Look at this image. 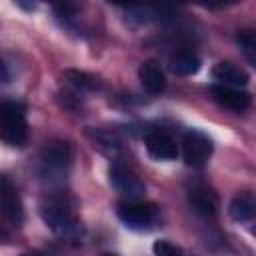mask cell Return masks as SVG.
Returning a JSON list of instances; mask_svg holds the SVG:
<instances>
[{
    "mask_svg": "<svg viewBox=\"0 0 256 256\" xmlns=\"http://www.w3.org/2000/svg\"><path fill=\"white\" fill-rule=\"evenodd\" d=\"M40 216L44 224L62 240L80 242L84 238V226L66 196H60V194L46 196L40 202Z\"/></svg>",
    "mask_w": 256,
    "mask_h": 256,
    "instance_id": "1",
    "label": "cell"
},
{
    "mask_svg": "<svg viewBox=\"0 0 256 256\" xmlns=\"http://www.w3.org/2000/svg\"><path fill=\"white\" fill-rule=\"evenodd\" d=\"M72 160H74V152L70 142L52 140L40 152L38 174L46 182H62L72 168Z\"/></svg>",
    "mask_w": 256,
    "mask_h": 256,
    "instance_id": "2",
    "label": "cell"
},
{
    "mask_svg": "<svg viewBox=\"0 0 256 256\" xmlns=\"http://www.w3.org/2000/svg\"><path fill=\"white\" fill-rule=\"evenodd\" d=\"M0 136L8 146L20 148L28 142L26 106L20 100H4L0 108Z\"/></svg>",
    "mask_w": 256,
    "mask_h": 256,
    "instance_id": "3",
    "label": "cell"
},
{
    "mask_svg": "<svg viewBox=\"0 0 256 256\" xmlns=\"http://www.w3.org/2000/svg\"><path fill=\"white\" fill-rule=\"evenodd\" d=\"M116 214L132 230H150L158 222V206L146 200H124L118 204Z\"/></svg>",
    "mask_w": 256,
    "mask_h": 256,
    "instance_id": "4",
    "label": "cell"
},
{
    "mask_svg": "<svg viewBox=\"0 0 256 256\" xmlns=\"http://www.w3.org/2000/svg\"><path fill=\"white\" fill-rule=\"evenodd\" d=\"M182 156L190 168H204L212 156V140L200 130H186L182 136Z\"/></svg>",
    "mask_w": 256,
    "mask_h": 256,
    "instance_id": "5",
    "label": "cell"
},
{
    "mask_svg": "<svg viewBox=\"0 0 256 256\" xmlns=\"http://www.w3.org/2000/svg\"><path fill=\"white\" fill-rule=\"evenodd\" d=\"M146 144V152L150 158L158 160V162H168V160H176L178 156V144L176 140L162 128H152L146 132L144 138Z\"/></svg>",
    "mask_w": 256,
    "mask_h": 256,
    "instance_id": "6",
    "label": "cell"
},
{
    "mask_svg": "<svg viewBox=\"0 0 256 256\" xmlns=\"http://www.w3.org/2000/svg\"><path fill=\"white\" fill-rule=\"evenodd\" d=\"M110 184L116 192L126 196V200H142L144 190H146L144 182L122 164H114L110 168Z\"/></svg>",
    "mask_w": 256,
    "mask_h": 256,
    "instance_id": "7",
    "label": "cell"
},
{
    "mask_svg": "<svg viewBox=\"0 0 256 256\" xmlns=\"http://www.w3.org/2000/svg\"><path fill=\"white\" fill-rule=\"evenodd\" d=\"M188 204L198 216H204V218H214L220 210V200L216 192L202 182L192 184V188L188 190Z\"/></svg>",
    "mask_w": 256,
    "mask_h": 256,
    "instance_id": "8",
    "label": "cell"
},
{
    "mask_svg": "<svg viewBox=\"0 0 256 256\" xmlns=\"http://www.w3.org/2000/svg\"><path fill=\"white\" fill-rule=\"evenodd\" d=\"M0 206H2V214L4 218L14 224L20 226L24 220V206H22V198L16 190V186L10 182L8 176H2L0 180Z\"/></svg>",
    "mask_w": 256,
    "mask_h": 256,
    "instance_id": "9",
    "label": "cell"
},
{
    "mask_svg": "<svg viewBox=\"0 0 256 256\" xmlns=\"http://www.w3.org/2000/svg\"><path fill=\"white\" fill-rule=\"evenodd\" d=\"M212 98L218 106L232 110V112H244L246 108H250L252 98L246 90L242 88H234V86H224V84H214L210 88Z\"/></svg>",
    "mask_w": 256,
    "mask_h": 256,
    "instance_id": "10",
    "label": "cell"
},
{
    "mask_svg": "<svg viewBox=\"0 0 256 256\" xmlns=\"http://www.w3.org/2000/svg\"><path fill=\"white\" fill-rule=\"evenodd\" d=\"M138 80L148 94H162L166 88V76L158 62L146 60L138 68Z\"/></svg>",
    "mask_w": 256,
    "mask_h": 256,
    "instance_id": "11",
    "label": "cell"
},
{
    "mask_svg": "<svg viewBox=\"0 0 256 256\" xmlns=\"http://www.w3.org/2000/svg\"><path fill=\"white\" fill-rule=\"evenodd\" d=\"M228 214L236 222H248L256 218V192L252 190L238 192L228 204Z\"/></svg>",
    "mask_w": 256,
    "mask_h": 256,
    "instance_id": "12",
    "label": "cell"
},
{
    "mask_svg": "<svg viewBox=\"0 0 256 256\" xmlns=\"http://www.w3.org/2000/svg\"><path fill=\"white\" fill-rule=\"evenodd\" d=\"M212 78L216 80V84H224V86H234V88H244L248 84V72L232 62H218L212 68Z\"/></svg>",
    "mask_w": 256,
    "mask_h": 256,
    "instance_id": "13",
    "label": "cell"
},
{
    "mask_svg": "<svg viewBox=\"0 0 256 256\" xmlns=\"http://www.w3.org/2000/svg\"><path fill=\"white\" fill-rule=\"evenodd\" d=\"M88 138L94 144V148H98L100 152H104L106 156H118L122 152V142L120 138L112 132V130H104V128H90L88 130Z\"/></svg>",
    "mask_w": 256,
    "mask_h": 256,
    "instance_id": "14",
    "label": "cell"
},
{
    "mask_svg": "<svg viewBox=\"0 0 256 256\" xmlns=\"http://www.w3.org/2000/svg\"><path fill=\"white\" fill-rule=\"evenodd\" d=\"M200 58L192 50H178L170 56V70L178 76H192L200 70Z\"/></svg>",
    "mask_w": 256,
    "mask_h": 256,
    "instance_id": "15",
    "label": "cell"
},
{
    "mask_svg": "<svg viewBox=\"0 0 256 256\" xmlns=\"http://www.w3.org/2000/svg\"><path fill=\"white\" fill-rule=\"evenodd\" d=\"M64 78L80 94L82 92H88V90H98L100 88V82H98L96 76L86 74V72H80V70H66L64 72Z\"/></svg>",
    "mask_w": 256,
    "mask_h": 256,
    "instance_id": "16",
    "label": "cell"
},
{
    "mask_svg": "<svg viewBox=\"0 0 256 256\" xmlns=\"http://www.w3.org/2000/svg\"><path fill=\"white\" fill-rule=\"evenodd\" d=\"M124 14H126L124 18L130 26H144V24L158 18L156 16L158 10H152V8H134V6H130V8H124Z\"/></svg>",
    "mask_w": 256,
    "mask_h": 256,
    "instance_id": "17",
    "label": "cell"
},
{
    "mask_svg": "<svg viewBox=\"0 0 256 256\" xmlns=\"http://www.w3.org/2000/svg\"><path fill=\"white\" fill-rule=\"evenodd\" d=\"M236 42H238L242 54L246 56V60L256 66V32H254V30L240 32V34L236 36Z\"/></svg>",
    "mask_w": 256,
    "mask_h": 256,
    "instance_id": "18",
    "label": "cell"
},
{
    "mask_svg": "<svg viewBox=\"0 0 256 256\" xmlns=\"http://www.w3.org/2000/svg\"><path fill=\"white\" fill-rule=\"evenodd\" d=\"M152 252H154V256H184L182 248L168 240H156L152 244Z\"/></svg>",
    "mask_w": 256,
    "mask_h": 256,
    "instance_id": "19",
    "label": "cell"
},
{
    "mask_svg": "<svg viewBox=\"0 0 256 256\" xmlns=\"http://www.w3.org/2000/svg\"><path fill=\"white\" fill-rule=\"evenodd\" d=\"M20 256H46V254H42V252H34V250H32V252H22Z\"/></svg>",
    "mask_w": 256,
    "mask_h": 256,
    "instance_id": "20",
    "label": "cell"
},
{
    "mask_svg": "<svg viewBox=\"0 0 256 256\" xmlns=\"http://www.w3.org/2000/svg\"><path fill=\"white\" fill-rule=\"evenodd\" d=\"M102 256H118V254H114V252H106V254H102Z\"/></svg>",
    "mask_w": 256,
    "mask_h": 256,
    "instance_id": "21",
    "label": "cell"
},
{
    "mask_svg": "<svg viewBox=\"0 0 256 256\" xmlns=\"http://www.w3.org/2000/svg\"><path fill=\"white\" fill-rule=\"evenodd\" d=\"M252 234H254V236H256V226H252Z\"/></svg>",
    "mask_w": 256,
    "mask_h": 256,
    "instance_id": "22",
    "label": "cell"
}]
</instances>
